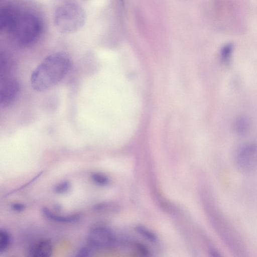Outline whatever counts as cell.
Masks as SVG:
<instances>
[{"instance_id": "6", "label": "cell", "mask_w": 257, "mask_h": 257, "mask_svg": "<svg viewBox=\"0 0 257 257\" xmlns=\"http://www.w3.org/2000/svg\"><path fill=\"white\" fill-rule=\"evenodd\" d=\"M88 243L96 248L109 247L115 244V237L111 231L102 226L93 227L89 231Z\"/></svg>"}, {"instance_id": "1", "label": "cell", "mask_w": 257, "mask_h": 257, "mask_svg": "<svg viewBox=\"0 0 257 257\" xmlns=\"http://www.w3.org/2000/svg\"><path fill=\"white\" fill-rule=\"evenodd\" d=\"M70 63L69 57L63 53L47 56L32 72V87L36 91H42L54 86L67 73Z\"/></svg>"}, {"instance_id": "5", "label": "cell", "mask_w": 257, "mask_h": 257, "mask_svg": "<svg viewBox=\"0 0 257 257\" xmlns=\"http://www.w3.org/2000/svg\"><path fill=\"white\" fill-rule=\"evenodd\" d=\"M235 163L237 169L244 174H250L257 169V146L244 144L237 151Z\"/></svg>"}, {"instance_id": "7", "label": "cell", "mask_w": 257, "mask_h": 257, "mask_svg": "<svg viewBox=\"0 0 257 257\" xmlns=\"http://www.w3.org/2000/svg\"><path fill=\"white\" fill-rule=\"evenodd\" d=\"M20 90L19 82L9 76L1 77L0 105L5 107L11 105L17 98Z\"/></svg>"}, {"instance_id": "16", "label": "cell", "mask_w": 257, "mask_h": 257, "mask_svg": "<svg viewBox=\"0 0 257 257\" xmlns=\"http://www.w3.org/2000/svg\"><path fill=\"white\" fill-rule=\"evenodd\" d=\"M70 183L68 181H62L57 184L54 187L55 193L58 194H62L68 191L70 188Z\"/></svg>"}, {"instance_id": "9", "label": "cell", "mask_w": 257, "mask_h": 257, "mask_svg": "<svg viewBox=\"0 0 257 257\" xmlns=\"http://www.w3.org/2000/svg\"><path fill=\"white\" fill-rule=\"evenodd\" d=\"M17 10L11 6L2 8L0 12V30L1 32H8L15 18Z\"/></svg>"}, {"instance_id": "15", "label": "cell", "mask_w": 257, "mask_h": 257, "mask_svg": "<svg viewBox=\"0 0 257 257\" xmlns=\"http://www.w3.org/2000/svg\"><path fill=\"white\" fill-rule=\"evenodd\" d=\"M92 181L99 186H106L108 184L109 180L107 176L100 173H94L91 175Z\"/></svg>"}, {"instance_id": "18", "label": "cell", "mask_w": 257, "mask_h": 257, "mask_svg": "<svg viewBox=\"0 0 257 257\" xmlns=\"http://www.w3.org/2000/svg\"><path fill=\"white\" fill-rule=\"evenodd\" d=\"M90 249L87 247H83L79 250L77 255L78 256H86L89 255Z\"/></svg>"}, {"instance_id": "13", "label": "cell", "mask_w": 257, "mask_h": 257, "mask_svg": "<svg viewBox=\"0 0 257 257\" xmlns=\"http://www.w3.org/2000/svg\"><path fill=\"white\" fill-rule=\"evenodd\" d=\"M233 52V46L230 44H226L221 49L220 51V59L224 63L229 62Z\"/></svg>"}, {"instance_id": "2", "label": "cell", "mask_w": 257, "mask_h": 257, "mask_svg": "<svg viewBox=\"0 0 257 257\" xmlns=\"http://www.w3.org/2000/svg\"><path fill=\"white\" fill-rule=\"evenodd\" d=\"M43 31V24L39 17L30 12L18 10L8 33L18 45L28 47L39 40Z\"/></svg>"}, {"instance_id": "8", "label": "cell", "mask_w": 257, "mask_h": 257, "mask_svg": "<svg viewBox=\"0 0 257 257\" xmlns=\"http://www.w3.org/2000/svg\"><path fill=\"white\" fill-rule=\"evenodd\" d=\"M53 245L48 239H42L33 244L28 249V255L33 257H48L53 252Z\"/></svg>"}, {"instance_id": "17", "label": "cell", "mask_w": 257, "mask_h": 257, "mask_svg": "<svg viewBox=\"0 0 257 257\" xmlns=\"http://www.w3.org/2000/svg\"><path fill=\"white\" fill-rule=\"evenodd\" d=\"M11 208L15 211L21 212L25 209L26 206L21 203H15L12 204Z\"/></svg>"}, {"instance_id": "3", "label": "cell", "mask_w": 257, "mask_h": 257, "mask_svg": "<svg viewBox=\"0 0 257 257\" xmlns=\"http://www.w3.org/2000/svg\"><path fill=\"white\" fill-rule=\"evenodd\" d=\"M212 223L223 243L235 255L244 256L246 249L240 235L223 212L214 204L210 206Z\"/></svg>"}, {"instance_id": "12", "label": "cell", "mask_w": 257, "mask_h": 257, "mask_svg": "<svg viewBox=\"0 0 257 257\" xmlns=\"http://www.w3.org/2000/svg\"><path fill=\"white\" fill-rule=\"evenodd\" d=\"M11 242L9 233L5 230L0 231V252L5 251L9 247Z\"/></svg>"}, {"instance_id": "10", "label": "cell", "mask_w": 257, "mask_h": 257, "mask_svg": "<svg viewBox=\"0 0 257 257\" xmlns=\"http://www.w3.org/2000/svg\"><path fill=\"white\" fill-rule=\"evenodd\" d=\"M232 127L236 134L239 136H244L247 134L250 130V120L245 115H239L234 119Z\"/></svg>"}, {"instance_id": "11", "label": "cell", "mask_w": 257, "mask_h": 257, "mask_svg": "<svg viewBox=\"0 0 257 257\" xmlns=\"http://www.w3.org/2000/svg\"><path fill=\"white\" fill-rule=\"evenodd\" d=\"M43 213L44 215L49 219L59 223H73L78 221L80 218V216L75 214L65 216L59 215L58 214H55L50 209L46 207H44L43 209Z\"/></svg>"}, {"instance_id": "4", "label": "cell", "mask_w": 257, "mask_h": 257, "mask_svg": "<svg viewBox=\"0 0 257 257\" xmlns=\"http://www.w3.org/2000/svg\"><path fill=\"white\" fill-rule=\"evenodd\" d=\"M86 15L83 9L74 3H67L58 7L54 15V24L63 34H71L80 30L85 24Z\"/></svg>"}, {"instance_id": "14", "label": "cell", "mask_w": 257, "mask_h": 257, "mask_svg": "<svg viewBox=\"0 0 257 257\" xmlns=\"http://www.w3.org/2000/svg\"><path fill=\"white\" fill-rule=\"evenodd\" d=\"M137 231L144 237L151 241H155L157 240V236L155 234L142 225H138L136 227Z\"/></svg>"}]
</instances>
